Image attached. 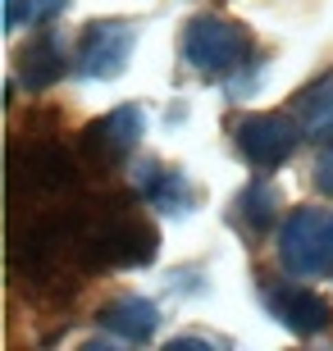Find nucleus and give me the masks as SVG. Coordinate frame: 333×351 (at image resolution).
Listing matches in <instances>:
<instances>
[{
    "label": "nucleus",
    "mask_w": 333,
    "mask_h": 351,
    "mask_svg": "<svg viewBox=\"0 0 333 351\" xmlns=\"http://www.w3.org/2000/svg\"><path fill=\"white\" fill-rule=\"evenodd\" d=\"M183 60L201 78H224L246 60V32L219 14H201L183 32Z\"/></svg>",
    "instance_id": "f257e3e1"
},
{
    "label": "nucleus",
    "mask_w": 333,
    "mask_h": 351,
    "mask_svg": "<svg viewBox=\"0 0 333 351\" xmlns=\"http://www.w3.org/2000/svg\"><path fill=\"white\" fill-rule=\"evenodd\" d=\"M279 261L297 278L333 269V210H297L279 233Z\"/></svg>",
    "instance_id": "f03ea898"
},
{
    "label": "nucleus",
    "mask_w": 333,
    "mask_h": 351,
    "mask_svg": "<svg viewBox=\"0 0 333 351\" xmlns=\"http://www.w3.org/2000/svg\"><path fill=\"white\" fill-rule=\"evenodd\" d=\"M78 251H82L87 265H146L155 261V228L119 215V219L78 237Z\"/></svg>",
    "instance_id": "7ed1b4c3"
},
{
    "label": "nucleus",
    "mask_w": 333,
    "mask_h": 351,
    "mask_svg": "<svg viewBox=\"0 0 333 351\" xmlns=\"http://www.w3.org/2000/svg\"><path fill=\"white\" fill-rule=\"evenodd\" d=\"M133 41H137V32L128 23H119V19L91 23L82 32V41H78V55H73L78 73L82 78H115V73H124V64H128V55H133Z\"/></svg>",
    "instance_id": "20e7f679"
},
{
    "label": "nucleus",
    "mask_w": 333,
    "mask_h": 351,
    "mask_svg": "<svg viewBox=\"0 0 333 351\" xmlns=\"http://www.w3.org/2000/svg\"><path fill=\"white\" fill-rule=\"evenodd\" d=\"M301 123L288 114H251L238 123V151H242L256 169H274L297 151Z\"/></svg>",
    "instance_id": "39448f33"
},
{
    "label": "nucleus",
    "mask_w": 333,
    "mask_h": 351,
    "mask_svg": "<svg viewBox=\"0 0 333 351\" xmlns=\"http://www.w3.org/2000/svg\"><path fill=\"white\" fill-rule=\"evenodd\" d=\"M269 315L279 319L283 328H292V333H301V338H310V333H320V328H329L333 311L329 301L320 297V292H310V287H274L269 292Z\"/></svg>",
    "instance_id": "423d86ee"
},
{
    "label": "nucleus",
    "mask_w": 333,
    "mask_h": 351,
    "mask_svg": "<svg viewBox=\"0 0 333 351\" xmlns=\"http://www.w3.org/2000/svg\"><path fill=\"white\" fill-rule=\"evenodd\" d=\"M141 132H146V119H141V110H137V105H119L115 114L96 119V123L82 132V146H87V151H96L101 160H110V156H124V151H133Z\"/></svg>",
    "instance_id": "0eeeda50"
},
{
    "label": "nucleus",
    "mask_w": 333,
    "mask_h": 351,
    "mask_svg": "<svg viewBox=\"0 0 333 351\" xmlns=\"http://www.w3.org/2000/svg\"><path fill=\"white\" fill-rule=\"evenodd\" d=\"M32 178L37 192H51V187H65L73 178V156L55 142H41L32 151H14V182Z\"/></svg>",
    "instance_id": "6e6552de"
},
{
    "label": "nucleus",
    "mask_w": 333,
    "mask_h": 351,
    "mask_svg": "<svg viewBox=\"0 0 333 351\" xmlns=\"http://www.w3.org/2000/svg\"><path fill=\"white\" fill-rule=\"evenodd\" d=\"M133 182H137V192L146 196L151 206L169 210V215H179V210H192V182L183 178L179 169H165V165L146 160V165H137Z\"/></svg>",
    "instance_id": "1a4fd4ad"
},
{
    "label": "nucleus",
    "mask_w": 333,
    "mask_h": 351,
    "mask_svg": "<svg viewBox=\"0 0 333 351\" xmlns=\"http://www.w3.org/2000/svg\"><path fill=\"white\" fill-rule=\"evenodd\" d=\"M101 324L124 342H146V338H155V328H160V311H155V301H146V297H115L101 311Z\"/></svg>",
    "instance_id": "9d476101"
},
{
    "label": "nucleus",
    "mask_w": 333,
    "mask_h": 351,
    "mask_svg": "<svg viewBox=\"0 0 333 351\" xmlns=\"http://www.w3.org/2000/svg\"><path fill=\"white\" fill-rule=\"evenodd\" d=\"M297 123L306 137H320V142L333 137V73H324L297 96Z\"/></svg>",
    "instance_id": "9b49d317"
},
{
    "label": "nucleus",
    "mask_w": 333,
    "mask_h": 351,
    "mask_svg": "<svg viewBox=\"0 0 333 351\" xmlns=\"http://www.w3.org/2000/svg\"><path fill=\"white\" fill-rule=\"evenodd\" d=\"M69 69V60H65V46H60V37H46V41H37L32 51L23 55V82L32 91H41V87H51L60 73Z\"/></svg>",
    "instance_id": "f8f14e48"
},
{
    "label": "nucleus",
    "mask_w": 333,
    "mask_h": 351,
    "mask_svg": "<svg viewBox=\"0 0 333 351\" xmlns=\"http://www.w3.org/2000/svg\"><path fill=\"white\" fill-rule=\"evenodd\" d=\"M279 215V192L269 187V182H251L242 196H238V219L251 228V233H265L269 223Z\"/></svg>",
    "instance_id": "ddd939ff"
},
{
    "label": "nucleus",
    "mask_w": 333,
    "mask_h": 351,
    "mask_svg": "<svg viewBox=\"0 0 333 351\" xmlns=\"http://www.w3.org/2000/svg\"><path fill=\"white\" fill-rule=\"evenodd\" d=\"M60 10H65V0H10V14H5V23H10V27L46 23V19H55Z\"/></svg>",
    "instance_id": "4468645a"
},
{
    "label": "nucleus",
    "mask_w": 333,
    "mask_h": 351,
    "mask_svg": "<svg viewBox=\"0 0 333 351\" xmlns=\"http://www.w3.org/2000/svg\"><path fill=\"white\" fill-rule=\"evenodd\" d=\"M315 187H320L324 196H333V137L324 142L320 160H315Z\"/></svg>",
    "instance_id": "2eb2a0df"
}]
</instances>
